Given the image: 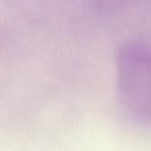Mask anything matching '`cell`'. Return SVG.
Instances as JSON below:
<instances>
[{
    "instance_id": "obj_1",
    "label": "cell",
    "mask_w": 151,
    "mask_h": 151,
    "mask_svg": "<svg viewBox=\"0 0 151 151\" xmlns=\"http://www.w3.org/2000/svg\"><path fill=\"white\" fill-rule=\"evenodd\" d=\"M117 89L121 105L139 125H151V41L137 40L117 52Z\"/></svg>"
}]
</instances>
